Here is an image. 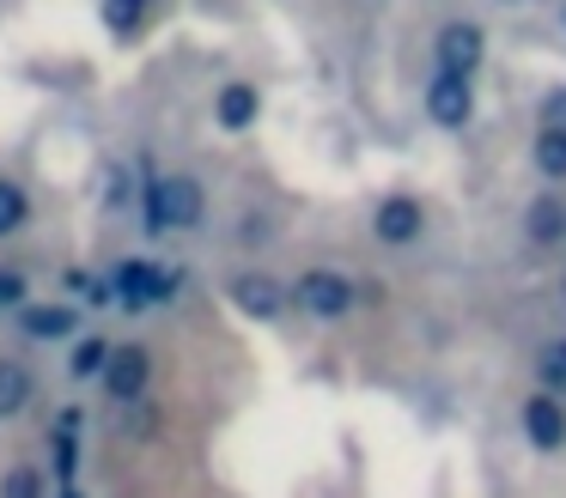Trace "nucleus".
Instances as JSON below:
<instances>
[{"label": "nucleus", "instance_id": "nucleus-23", "mask_svg": "<svg viewBox=\"0 0 566 498\" xmlns=\"http://www.w3.org/2000/svg\"><path fill=\"white\" fill-rule=\"evenodd\" d=\"M542 128H566V92L542 97Z\"/></svg>", "mask_w": 566, "mask_h": 498}, {"label": "nucleus", "instance_id": "nucleus-7", "mask_svg": "<svg viewBox=\"0 0 566 498\" xmlns=\"http://www.w3.org/2000/svg\"><path fill=\"white\" fill-rule=\"evenodd\" d=\"M371 231H378L384 250H408V243H420V231H427V206H420L415 194H390V201H378V213H371Z\"/></svg>", "mask_w": 566, "mask_h": 498}, {"label": "nucleus", "instance_id": "nucleus-15", "mask_svg": "<svg viewBox=\"0 0 566 498\" xmlns=\"http://www.w3.org/2000/svg\"><path fill=\"white\" fill-rule=\"evenodd\" d=\"M62 292H67L74 304H86V310L116 304V286H111V279H98V274H86V267H67V274H62Z\"/></svg>", "mask_w": 566, "mask_h": 498}, {"label": "nucleus", "instance_id": "nucleus-17", "mask_svg": "<svg viewBox=\"0 0 566 498\" xmlns=\"http://www.w3.org/2000/svg\"><path fill=\"white\" fill-rule=\"evenodd\" d=\"M0 498H50V480H43L38 462H19V468L0 474Z\"/></svg>", "mask_w": 566, "mask_h": 498}, {"label": "nucleus", "instance_id": "nucleus-21", "mask_svg": "<svg viewBox=\"0 0 566 498\" xmlns=\"http://www.w3.org/2000/svg\"><path fill=\"white\" fill-rule=\"evenodd\" d=\"M542 383H548V395H566V359L560 352H542Z\"/></svg>", "mask_w": 566, "mask_h": 498}, {"label": "nucleus", "instance_id": "nucleus-25", "mask_svg": "<svg viewBox=\"0 0 566 498\" xmlns=\"http://www.w3.org/2000/svg\"><path fill=\"white\" fill-rule=\"evenodd\" d=\"M55 498H86V492H80V486H62V492H55Z\"/></svg>", "mask_w": 566, "mask_h": 498}, {"label": "nucleus", "instance_id": "nucleus-5", "mask_svg": "<svg viewBox=\"0 0 566 498\" xmlns=\"http://www.w3.org/2000/svg\"><path fill=\"white\" fill-rule=\"evenodd\" d=\"M481 55H488V31H481L475 19L439 24V36H432V67L439 73H463V80H475Z\"/></svg>", "mask_w": 566, "mask_h": 498}, {"label": "nucleus", "instance_id": "nucleus-26", "mask_svg": "<svg viewBox=\"0 0 566 498\" xmlns=\"http://www.w3.org/2000/svg\"><path fill=\"white\" fill-rule=\"evenodd\" d=\"M554 352H560V359H566V340H554Z\"/></svg>", "mask_w": 566, "mask_h": 498}, {"label": "nucleus", "instance_id": "nucleus-10", "mask_svg": "<svg viewBox=\"0 0 566 498\" xmlns=\"http://www.w3.org/2000/svg\"><path fill=\"white\" fill-rule=\"evenodd\" d=\"M256 116H262V92L250 80H226L220 92H213V121H220L226 134H244Z\"/></svg>", "mask_w": 566, "mask_h": 498}, {"label": "nucleus", "instance_id": "nucleus-20", "mask_svg": "<svg viewBox=\"0 0 566 498\" xmlns=\"http://www.w3.org/2000/svg\"><path fill=\"white\" fill-rule=\"evenodd\" d=\"M31 304V279L19 267H0V310H25Z\"/></svg>", "mask_w": 566, "mask_h": 498}, {"label": "nucleus", "instance_id": "nucleus-11", "mask_svg": "<svg viewBox=\"0 0 566 498\" xmlns=\"http://www.w3.org/2000/svg\"><path fill=\"white\" fill-rule=\"evenodd\" d=\"M31 340H80V310L74 304H25L19 310Z\"/></svg>", "mask_w": 566, "mask_h": 498}, {"label": "nucleus", "instance_id": "nucleus-3", "mask_svg": "<svg viewBox=\"0 0 566 498\" xmlns=\"http://www.w3.org/2000/svg\"><path fill=\"white\" fill-rule=\"evenodd\" d=\"M111 286H116V304H123V310H153V304H171L177 292H184V274L135 255V262H123L111 274Z\"/></svg>", "mask_w": 566, "mask_h": 498}, {"label": "nucleus", "instance_id": "nucleus-1", "mask_svg": "<svg viewBox=\"0 0 566 498\" xmlns=\"http://www.w3.org/2000/svg\"><path fill=\"white\" fill-rule=\"evenodd\" d=\"M201 219H208V189H201L196 177H159L147 189V231L153 237H165V231H196Z\"/></svg>", "mask_w": 566, "mask_h": 498}, {"label": "nucleus", "instance_id": "nucleus-16", "mask_svg": "<svg viewBox=\"0 0 566 498\" xmlns=\"http://www.w3.org/2000/svg\"><path fill=\"white\" fill-rule=\"evenodd\" d=\"M25 219H31V194L13 177H0V237H19Z\"/></svg>", "mask_w": 566, "mask_h": 498}, {"label": "nucleus", "instance_id": "nucleus-19", "mask_svg": "<svg viewBox=\"0 0 566 498\" xmlns=\"http://www.w3.org/2000/svg\"><path fill=\"white\" fill-rule=\"evenodd\" d=\"M153 0H104V31L111 36H135L140 19H147Z\"/></svg>", "mask_w": 566, "mask_h": 498}, {"label": "nucleus", "instance_id": "nucleus-24", "mask_svg": "<svg viewBox=\"0 0 566 498\" xmlns=\"http://www.w3.org/2000/svg\"><path fill=\"white\" fill-rule=\"evenodd\" d=\"M80 425H86V420H80V407H62V420H55V437H74Z\"/></svg>", "mask_w": 566, "mask_h": 498}, {"label": "nucleus", "instance_id": "nucleus-9", "mask_svg": "<svg viewBox=\"0 0 566 498\" xmlns=\"http://www.w3.org/2000/svg\"><path fill=\"white\" fill-rule=\"evenodd\" d=\"M517 420H524V437H530L536 449H566V401H560V395H548V389L524 395Z\"/></svg>", "mask_w": 566, "mask_h": 498}, {"label": "nucleus", "instance_id": "nucleus-12", "mask_svg": "<svg viewBox=\"0 0 566 498\" xmlns=\"http://www.w3.org/2000/svg\"><path fill=\"white\" fill-rule=\"evenodd\" d=\"M524 231H530V243L536 250H554V243H566V194H536L530 201V213H524Z\"/></svg>", "mask_w": 566, "mask_h": 498}, {"label": "nucleus", "instance_id": "nucleus-27", "mask_svg": "<svg viewBox=\"0 0 566 498\" xmlns=\"http://www.w3.org/2000/svg\"><path fill=\"white\" fill-rule=\"evenodd\" d=\"M500 7H517V0H500Z\"/></svg>", "mask_w": 566, "mask_h": 498}, {"label": "nucleus", "instance_id": "nucleus-8", "mask_svg": "<svg viewBox=\"0 0 566 498\" xmlns=\"http://www.w3.org/2000/svg\"><path fill=\"white\" fill-rule=\"evenodd\" d=\"M147 383H153V352L135 347V340H128V347H116L111 364H104V395L128 407V401L147 395Z\"/></svg>", "mask_w": 566, "mask_h": 498}, {"label": "nucleus", "instance_id": "nucleus-4", "mask_svg": "<svg viewBox=\"0 0 566 498\" xmlns=\"http://www.w3.org/2000/svg\"><path fill=\"white\" fill-rule=\"evenodd\" d=\"M420 104H427V121H432V128L463 134L469 121H475V80L432 67V80H427V92H420Z\"/></svg>", "mask_w": 566, "mask_h": 498}, {"label": "nucleus", "instance_id": "nucleus-22", "mask_svg": "<svg viewBox=\"0 0 566 498\" xmlns=\"http://www.w3.org/2000/svg\"><path fill=\"white\" fill-rule=\"evenodd\" d=\"M104 206H116V213H123V206H135V177H128L123 165L111 170V201H104Z\"/></svg>", "mask_w": 566, "mask_h": 498}, {"label": "nucleus", "instance_id": "nucleus-6", "mask_svg": "<svg viewBox=\"0 0 566 498\" xmlns=\"http://www.w3.org/2000/svg\"><path fill=\"white\" fill-rule=\"evenodd\" d=\"M226 298H232L250 322H281V316L293 310V286H281L274 274H256V267H250V274H232Z\"/></svg>", "mask_w": 566, "mask_h": 498}, {"label": "nucleus", "instance_id": "nucleus-14", "mask_svg": "<svg viewBox=\"0 0 566 498\" xmlns=\"http://www.w3.org/2000/svg\"><path fill=\"white\" fill-rule=\"evenodd\" d=\"M111 340L104 335H80L74 347H67V377H74V383H86V377H104V364H111Z\"/></svg>", "mask_w": 566, "mask_h": 498}, {"label": "nucleus", "instance_id": "nucleus-13", "mask_svg": "<svg viewBox=\"0 0 566 498\" xmlns=\"http://www.w3.org/2000/svg\"><path fill=\"white\" fill-rule=\"evenodd\" d=\"M31 395H38V377H31V364L0 359V420H19V413L31 407Z\"/></svg>", "mask_w": 566, "mask_h": 498}, {"label": "nucleus", "instance_id": "nucleus-28", "mask_svg": "<svg viewBox=\"0 0 566 498\" xmlns=\"http://www.w3.org/2000/svg\"><path fill=\"white\" fill-rule=\"evenodd\" d=\"M560 24H566V7H560Z\"/></svg>", "mask_w": 566, "mask_h": 498}, {"label": "nucleus", "instance_id": "nucleus-2", "mask_svg": "<svg viewBox=\"0 0 566 498\" xmlns=\"http://www.w3.org/2000/svg\"><path fill=\"white\" fill-rule=\"evenodd\" d=\"M354 304H359V286L347 274H335V267H305L293 279V310H305L311 322H342Z\"/></svg>", "mask_w": 566, "mask_h": 498}, {"label": "nucleus", "instance_id": "nucleus-18", "mask_svg": "<svg viewBox=\"0 0 566 498\" xmlns=\"http://www.w3.org/2000/svg\"><path fill=\"white\" fill-rule=\"evenodd\" d=\"M536 170L548 182H566V128H542L536 134Z\"/></svg>", "mask_w": 566, "mask_h": 498}]
</instances>
